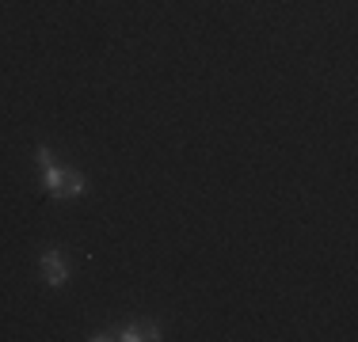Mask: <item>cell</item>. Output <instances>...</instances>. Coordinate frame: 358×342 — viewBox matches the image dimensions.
<instances>
[{"label": "cell", "mask_w": 358, "mask_h": 342, "mask_svg": "<svg viewBox=\"0 0 358 342\" xmlns=\"http://www.w3.org/2000/svg\"><path fill=\"white\" fill-rule=\"evenodd\" d=\"M35 156H38V168H42V186H46L50 198L69 202V198H80V194L88 191V179H84V171H76V168H57L54 152H50L46 144H38Z\"/></svg>", "instance_id": "6da1fadb"}, {"label": "cell", "mask_w": 358, "mask_h": 342, "mask_svg": "<svg viewBox=\"0 0 358 342\" xmlns=\"http://www.w3.org/2000/svg\"><path fill=\"white\" fill-rule=\"evenodd\" d=\"M42 278H46L50 289H62L65 281H69V262L62 259V251H42Z\"/></svg>", "instance_id": "7a4b0ae2"}, {"label": "cell", "mask_w": 358, "mask_h": 342, "mask_svg": "<svg viewBox=\"0 0 358 342\" xmlns=\"http://www.w3.org/2000/svg\"><path fill=\"white\" fill-rule=\"evenodd\" d=\"M110 339H122V342H145V339H160V327L157 323H130V327H122L118 335Z\"/></svg>", "instance_id": "3957f363"}]
</instances>
